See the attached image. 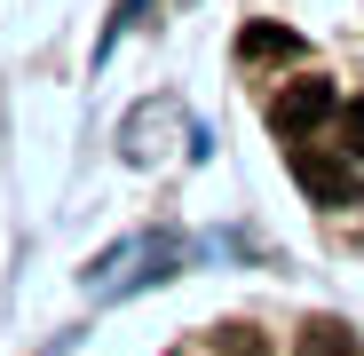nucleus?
Wrapping results in <instances>:
<instances>
[{"instance_id": "nucleus-5", "label": "nucleus", "mask_w": 364, "mask_h": 356, "mask_svg": "<svg viewBox=\"0 0 364 356\" xmlns=\"http://www.w3.org/2000/svg\"><path fill=\"white\" fill-rule=\"evenodd\" d=\"M333 135H341V151L364 166V103H341V119H333Z\"/></svg>"}, {"instance_id": "nucleus-4", "label": "nucleus", "mask_w": 364, "mask_h": 356, "mask_svg": "<svg viewBox=\"0 0 364 356\" xmlns=\"http://www.w3.org/2000/svg\"><path fill=\"white\" fill-rule=\"evenodd\" d=\"M301 356H364V340H356L348 325H333V317H317L309 333H301Z\"/></svg>"}, {"instance_id": "nucleus-2", "label": "nucleus", "mask_w": 364, "mask_h": 356, "mask_svg": "<svg viewBox=\"0 0 364 356\" xmlns=\"http://www.w3.org/2000/svg\"><path fill=\"white\" fill-rule=\"evenodd\" d=\"M333 119H341L333 80H285V87L269 95V127H277L285 143H309L317 127H333Z\"/></svg>"}, {"instance_id": "nucleus-3", "label": "nucleus", "mask_w": 364, "mask_h": 356, "mask_svg": "<svg viewBox=\"0 0 364 356\" xmlns=\"http://www.w3.org/2000/svg\"><path fill=\"white\" fill-rule=\"evenodd\" d=\"M237 55H246V64H293L301 40L285 24H246V32H237Z\"/></svg>"}, {"instance_id": "nucleus-1", "label": "nucleus", "mask_w": 364, "mask_h": 356, "mask_svg": "<svg viewBox=\"0 0 364 356\" xmlns=\"http://www.w3.org/2000/svg\"><path fill=\"white\" fill-rule=\"evenodd\" d=\"M285 166H293V183L309 190L317 206H356V158L348 151H325V143H285Z\"/></svg>"}]
</instances>
